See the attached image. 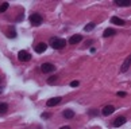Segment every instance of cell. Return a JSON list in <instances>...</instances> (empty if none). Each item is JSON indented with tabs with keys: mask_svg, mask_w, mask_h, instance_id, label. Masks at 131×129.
Listing matches in <instances>:
<instances>
[{
	"mask_svg": "<svg viewBox=\"0 0 131 129\" xmlns=\"http://www.w3.org/2000/svg\"><path fill=\"white\" fill-rule=\"evenodd\" d=\"M130 66H131V55H128L127 58L124 59L123 65H122V67H120V71H122V73H126V71L130 69Z\"/></svg>",
	"mask_w": 131,
	"mask_h": 129,
	"instance_id": "cell-5",
	"label": "cell"
},
{
	"mask_svg": "<svg viewBox=\"0 0 131 129\" xmlns=\"http://www.w3.org/2000/svg\"><path fill=\"white\" fill-rule=\"evenodd\" d=\"M42 22H43V18L42 15H39V13H32V15H30V23L32 26H41L42 24Z\"/></svg>",
	"mask_w": 131,
	"mask_h": 129,
	"instance_id": "cell-2",
	"label": "cell"
},
{
	"mask_svg": "<svg viewBox=\"0 0 131 129\" xmlns=\"http://www.w3.org/2000/svg\"><path fill=\"white\" fill-rule=\"evenodd\" d=\"M15 36H16V31L11 30V31H9V34H8V38H15Z\"/></svg>",
	"mask_w": 131,
	"mask_h": 129,
	"instance_id": "cell-19",
	"label": "cell"
},
{
	"mask_svg": "<svg viewBox=\"0 0 131 129\" xmlns=\"http://www.w3.org/2000/svg\"><path fill=\"white\" fill-rule=\"evenodd\" d=\"M18 59L20 61V62H28V61L31 59V55L28 54L27 51H23L22 50V51L18 52Z\"/></svg>",
	"mask_w": 131,
	"mask_h": 129,
	"instance_id": "cell-4",
	"label": "cell"
},
{
	"mask_svg": "<svg viewBox=\"0 0 131 129\" xmlns=\"http://www.w3.org/2000/svg\"><path fill=\"white\" fill-rule=\"evenodd\" d=\"M50 117V113H42V118H49Z\"/></svg>",
	"mask_w": 131,
	"mask_h": 129,
	"instance_id": "cell-22",
	"label": "cell"
},
{
	"mask_svg": "<svg viewBox=\"0 0 131 129\" xmlns=\"http://www.w3.org/2000/svg\"><path fill=\"white\" fill-rule=\"evenodd\" d=\"M96 113H97V112H96V110H95V109H92V110L89 112V114H91V116H95V114H96Z\"/></svg>",
	"mask_w": 131,
	"mask_h": 129,
	"instance_id": "cell-23",
	"label": "cell"
},
{
	"mask_svg": "<svg viewBox=\"0 0 131 129\" xmlns=\"http://www.w3.org/2000/svg\"><path fill=\"white\" fill-rule=\"evenodd\" d=\"M62 116H64L66 120H70V118L74 117V112L70 110V109H66V110H64V113H62Z\"/></svg>",
	"mask_w": 131,
	"mask_h": 129,
	"instance_id": "cell-13",
	"label": "cell"
},
{
	"mask_svg": "<svg viewBox=\"0 0 131 129\" xmlns=\"http://www.w3.org/2000/svg\"><path fill=\"white\" fill-rule=\"evenodd\" d=\"M54 70H56V66L53 63H42L41 65V71H42V73H45V74L53 73Z\"/></svg>",
	"mask_w": 131,
	"mask_h": 129,
	"instance_id": "cell-3",
	"label": "cell"
},
{
	"mask_svg": "<svg viewBox=\"0 0 131 129\" xmlns=\"http://www.w3.org/2000/svg\"><path fill=\"white\" fill-rule=\"evenodd\" d=\"M57 81H58V77H57V75H51V77L47 78V83H49V85H53V83H56Z\"/></svg>",
	"mask_w": 131,
	"mask_h": 129,
	"instance_id": "cell-16",
	"label": "cell"
},
{
	"mask_svg": "<svg viewBox=\"0 0 131 129\" xmlns=\"http://www.w3.org/2000/svg\"><path fill=\"white\" fill-rule=\"evenodd\" d=\"M116 94H118V97H126L127 95V93H124V92H118Z\"/></svg>",
	"mask_w": 131,
	"mask_h": 129,
	"instance_id": "cell-21",
	"label": "cell"
},
{
	"mask_svg": "<svg viewBox=\"0 0 131 129\" xmlns=\"http://www.w3.org/2000/svg\"><path fill=\"white\" fill-rule=\"evenodd\" d=\"M7 9H8V3L6 2V3H3L2 6H0V13H2V12H6Z\"/></svg>",
	"mask_w": 131,
	"mask_h": 129,
	"instance_id": "cell-17",
	"label": "cell"
},
{
	"mask_svg": "<svg viewBox=\"0 0 131 129\" xmlns=\"http://www.w3.org/2000/svg\"><path fill=\"white\" fill-rule=\"evenodd\" d=\"M8 110V105L6 102H0V113H6Z\"/></svg>",
	"mask_w": 131,
	"mask_h": 129,
	"instance_id": "cell-15",
	"label": "cell"
},
{
	"mask_svg": "<svg viewBox=\"0 0 131 129\" xmlns=\"http://www.w3.org/2000/svg\"><path fill=\"white\" fill-rule=\"evenodd\" d=\"M46 49H47V45H46V43H43V42H41V43H38V45L35 46V52L41 54V52H45Z\"/></svg>",
	"mask_w": 131,
	"mask_h": 129,
	"instance_id": "cell-9",
	"label": "cell"
},
{
	"mask_svg": "<svg viewBox=\"0 0 131 129\" xmlns=\"http://www.w3.org/2000/svg\"><path fill=\"white\" fill-rule=\"evenodd\" d=\"M50 46L53 47V49H56V50H60V49H62V47L66 46V40L61 39V38H51L50 39Z\"/></svg>",
	"mask_w": 131,
	"mask_h": 129,
	"instance_id": "cell-1",
	"label": "cell"
},
{
	"mask_svg": "<svg viewBox=\"0 0 131 129\" xmlns=\"http://www.w3.org/2000/svg\"><path fill=\"white\" fill-rule=\"evenodd\" d=\"M60 129H72L70 126H62V128H60Z\"/></svg>",
	"mask_w": 131,
	"mask_h": 129,
	"instance_id": "cell-24",
	"label": "cell"
},
{
	"mask_svg": "<svg viewBox=\"0 0 131 129\" xmlns=\"http://www.w3.org/2000/svg\"><path fill=\"white\" fill-rule=\"evenodd\" d=\"M81 40H82V36L81 35H73V36H70L69 43H70V45H77V43H80Z\"/></svg>",
	"mask_w": 131,
	"mask_h": 129,
	"instance_id": "cell-12",
	"label": "cell"
},
{
	"mask_svg": "<svg viewBox=\"0 0 131 129\" xmlns=\"http://www.w3.org/2000/svg\"><path fill=\"white\" fill-rule=\"evenodd\" d=\"M111 23H114V24H116V26H124L126 24V22L123 20V19H120L118 16H112V18H111Z\"/></svg>",
	"mask_w": 131,
	"mask_h": 129,
	"instance_id": "cell-10",
	"label": "cell"
},
{
	"mask_svg": "<svg viewBox=\"0 0 131 129\" xmlns=\"http://www.w3.org/2000/svg\"><path fill=\"white\" fill-rule=\"evenodd\" d=\"M112 35H115L114 28H107V30H104V34H103L104 38H108V36H112Z\"/></svg>",
	"mask_w": 131,
	"mask_h": 129,
	"instance_id": "cell-14",
	"label": "cell"
},
{
	"mask_svg": "<svg viewBox=\"0 0 131 129\" xmlns=\"http://www.w3.org/2000/svg\"><path fill=\"white\" fill-rule=\"evenodd\" d=\"M115 4L119 7H130L131 0H115Z\"/></svg>",
	"mask_w": 131,
	"mask_h": 129,
	"instance_id": "cell-11",
	"label": "cell"
},
{
	"mask_svg": "<svg viewBox=\"0 0 131 129\" xmlns=\"http://www.w3.org/2000/svg\"><path fill=\"white\" fill-rule=\"evenodd\" d=\"M95 23H89V24H86L85 27H84V30L85 31H92V30H93V28H95Z\"/></svg>",
	"mask_w": 131,
	"mask_h": 129,
	"instance_id": "cell-18",
	"label": "cell"
},
{
	"mask_svg": "<svg viewBox=\"0 0 131 129\" xmlns=\"http://www.w3.org/2000/svg\"><path fill=\"white\" fill-rule=\"evenodd\" d=\"M114 112H115V108L112 106V105H107V106L103 108V110H101L103 116H110V114H112Z\"/></svg>",
	"mask_w": 131,
	"mask_h": 129,
	"instance_id": "cell-6",
	"label": "cell"
},
{
	"mask_svg": "<svg viewBox=\"0 0 131 129\" xmlns=\"http://www.w3.org/2000/svg\"><path fill=\"white\" fill-rule=\"evenodd\" d=\"M61 102V97H54V98H50V99H47V102H46V105L49 108H51V106H56V105H58Z\"/></svg>",
	"mask_w": 131,
	"mask_h": 129,
	"instance_id": "cell-7",
	"label": "cell"
},
{
	"mask_svg": "<svg viewBox=\"0 0 131 129\" xmlns=\"http://www.w3.org/2000/svg\"><path fill=\"white\" fill-rule=\"evenodd\" d=\"M126 122H127V118L123 117V116H120V117H118V118L114 121V126H116V128H118V126H122V125H124Z\"/></svg>",
	"mask_w": 131,
	"mask_h": 129,
	"instance_id": "cell-8",
	"label": "cell"
},
{
	"mask_svg": "<svg viewBox=\"0 0 131 129\" xmlns=\"http://www.w3.org/2000/svg\"><path fill=\"white\" fill-rule=\"evenodd\" d=\"M79 85H80L79 81H72V82H70V86H72V88H77Z\"/></svg>",
	"mask_w": 131,
	"mask_h": 129,
	"instance_id": "cell-20",
	"label": "cell"
}]
</instances>
